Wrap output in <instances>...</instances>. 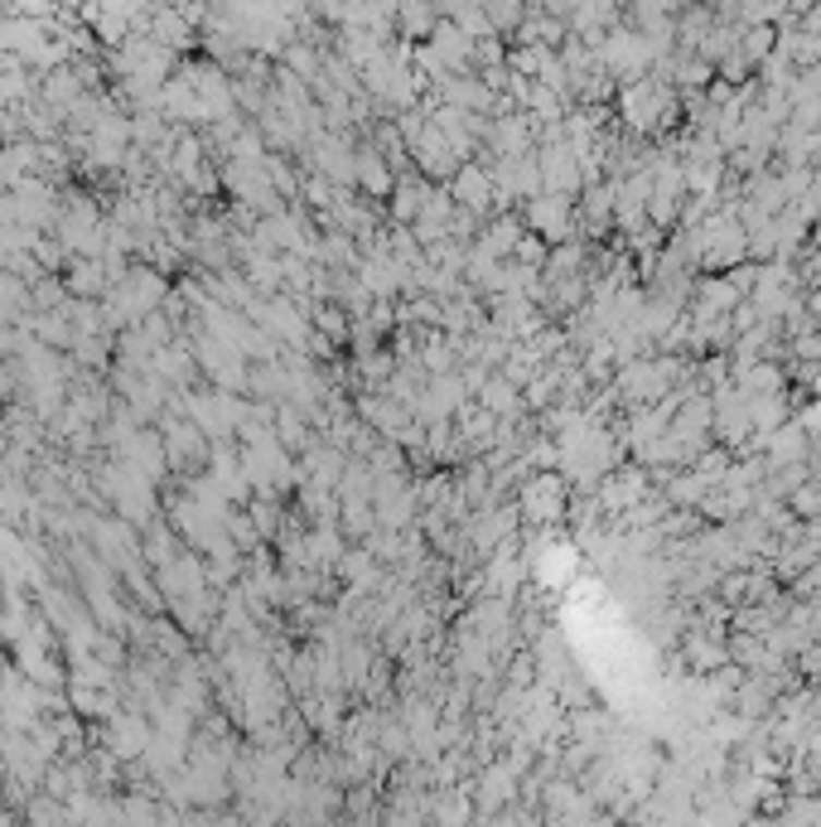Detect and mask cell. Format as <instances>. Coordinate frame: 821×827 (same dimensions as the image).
<instances>
[{
    "instance_id": "6da1fadb",
    "label": "cell",
    "mask_w": 821,
    "mask_h": 827,
    "mask_svg": "<svg viewBox=\"0 0 821 827\" xmlns=\"http://www.w3.org/2000/svg\"><path fill=\"white\" fill-rule=\"evenodd\" d=\"M696 248H701V262L711 266V272H729V266L745 256L749 232L739 218H711L705 228H696Z\"/></svg>"
},
{
    "instance_id": "7a4b0ae2",
    "label": "cell",
    "mask_w": 821,
    "mask_h": 827,
    "mask_svg": "<svg viewBox=\"0 0 821 827\" xmlns=\"http://www.w3.org/2000/svg\"><path fill=\"white\" fill-rule=\"evenodd\" d=\"M522 513H527V523H556V518H566V479H560V475L527 479Z\"/></svg>"
},
{
    "instance_id": "3957f363",
    "label": "cell",
    "mask_w": 821,
    "mask_h": 827,
    "mask_svg": "<svg viewBox=\"0 0 821 827\" xmlns=\"http://www.w3.org/2000/svg\"><path fill=\"white\" fill-rule=\"evenodd\" d=\"M527 228L546 242H560L570 232V208H566V194H546V199H532L527 204Z\"/></svg>"
},
{
    "instance_id": "277c9868",
    "label": "cell",
    "mask_w": 821,
    "mask_h": 827,
    "mask_svg": "<svg viewBox=\"0 0 821 827\" xmlns=\"http://www.w3.org/2000/svg\"><path fill=\"white\" fill-rule=\"evenodd\" d=\"M643 494H648V479L638 475V469H624V475L604 479V489H600V508H609V513H628V508H633Z\"/></svg>"
},
{
    "instance_id": "5b68a950",
    "label": "cell",
    "mask_w": 821,
    "mask_h": 827,
    "mask_svg": "<svg viewBox=\"0 0 821 827\" xmlns=\"http://www.w3.org/2000/svg\"><path fill=\"white\" fill-rule=\"evenodd\" d=\"M449 199H455L464 214H483L488 199H493V180L488 175H479V170H459V180L449 184Z\"/></svg>"
},
{
    "instance_id": "8992f818",
    "label": "cell",
    "mask_w": 821,
    "mask_h": 827,
    "mask_svg": "<svg viewBox=\"0 0 821 827\" xmlns=\"http://www.w3.org/2000/svg\"><path fill=\"white\" fill-rule=\"evenodd\" d=\"M517 242H522V223H517V218H498L488 232H483L479 248H488L493 256H508V252H517Z\"/></svg>"
},
{
    "instance_id": "52a82bcc",
    "label": "cell",
    "mask_w": 821,
    "mask_h": 827,
    "mask_svg": "<svg viewBox=\"0 0 821 827\" xmlns=\"http://www.w3.org/2000/svg\"><path fill=\"white\" fill-rule=\"evenodd\" d=\"M508 528H512L508 513H488V508H483V513H479V523H474V547H479V552H493V547L503 542V532H508Z\"/></svg>"
},
{
    "instance_id": "ba28073f",
    "label": "cell",
    "mask_w": 821,
    "mask_h": 827,
    "mask_svg": "<svg viewBox=\"0 0 821 827\" xmlns=\"http://www.w3.org/2000/svg\"><path fill=\"white\" fill-rule=\"evenodd\" d=\"M358 170H363V175H358V180H363L367 189H373V194H387V189H391L387 170H382V160H367V155H363V160H358Z\"/></svg>"
},
{
    "instance_id": "9c48e42d",
    "label": "cell",
    "mask_w": 821,
    "mask_h": 827,
    "mask_svg": "<svg viewBox=\"0 0 821 827\" xmlns=\"http://www.w3.org/2000/svg\"><path fill=\"white\" fill-rule=\"evenodd\" d=\"M812 479H817V484H821V460H817V465H812Z\"/></svg>"
}]
</instances>
